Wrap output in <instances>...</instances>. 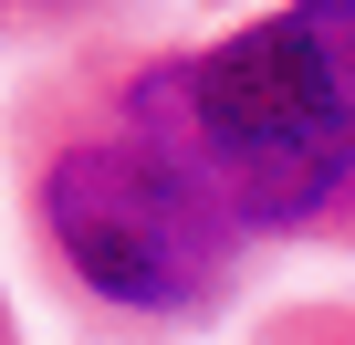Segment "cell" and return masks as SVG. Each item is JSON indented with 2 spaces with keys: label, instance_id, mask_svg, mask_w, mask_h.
<instances>
[{
  "label": "cell",
  "instance_id": "1",
  "mask_svg": "<svg viewBox=\"0 0 355 345\" xmlns=\"http://www.w3.org/2000/svg\"><path fill=\"white\" fill-rule=\"evenodd\" d=\"M115 126L167 146L241 241L355 230V0H272L261 22L125 74Z\"/></svg>",
  "mask_w": 355,
  "mask_h": 345
},
{
  "label": "cell",
  "instance_id": "2",
  "mask_svg": "<svg viewBox=\"0 0 355 345\" xmlns=\"http://www.w3.org/2000/svg\"><path fill=\"white\" fill-rule=\"evenodd\" d=\"M42 241L53 262L136 324H178V314H209L241 272V230L220 220V199L178 167L167 146H146L136 126H84L42 157Z\"/></svg>",
  "mask_w": 355,
  "mask_h": 345
},
{
  "label": "cell",
  "instance_id": "3",
  "mask_svg": "<svg viewBox=\"0 0 355 345\" xmlns=\"http://www.w3.org/2000/svg\"><path fill=\"white\" fill-rule=\"evenodd\" d=\"M0 345H11V335H0Z\"/></svg>",
  "mask_w": 355,
  "mask_h": 345
}]
</instances>
